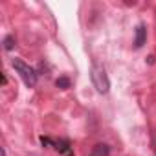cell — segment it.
I'll list each match as a JSON object with an SVG mask.
<instances>
[{
    "mask_svg": "<svg viewBox=\"0 0 156 156\" xmlns=\"http://www.w3.org/2000/svg\"><path fill=\"white\" fill-rule=\"evenodd\" d=\"M13 68H15V72L20 75V79L24 81V85L28 87V88H33L35 85H37V73H35V70L30 66V64H26L24 61H20V59H13Z\"/></svg>",
    "mask_w": 156,
    "mask_h": 156,
    "instance_id": "cell-1",
    "label": "cell"
},
{
    "mask_svg": "<svg viewBox=\"0 0 156 156\" xmlns=\"http://www.w3.org/2000/svg\"><path fill=\"white\" fill-rule=\"evenodd\" d=\"M90 77H92V83L96 87V90L99 94H107L110 90V81H108V77H107V72L99 66H92L90 70Z\"/></svg>",
    "mask_w": 156,
    "mask_h": 156,
    "instance_id": "cell-2",
    "label": "cell"
},
{
    "mask_svg": "<svg viewBox=\"0 0 156 156\" xmlns=\"http://www.w3.org/2000/svg\"><path fill=\"white\" fill-rule=\"evenodd\" d=\"M145 41H147V28H145L143 24H140V26L136 28V39H134V46H136V48H141V46L145 44Z\"/></svg>",
    "mask_w": 156,
    "mask_h": 156,
    "instance_id": "cell-3",
    "label": "cell"
},
{
    "mask_svg": "<svg viewBox=\"0 0 156 156\" xmlns=\"http://www.w3.org/2000/svg\"><path fill=\"white\" fill-rule=\"evenodd\" d=\"M110 154V147L107 143H96L90 151V156H108Z\"/></svg>",
    "mask_w": 156,
    "mask_h": 156,
    "instance_id": "cell-4",
    "label": "cell"
},
{
    "mask_svg": "<svg viewBox=\"0 0 156 156\" xmlns=\"http://www.w3.org/2000/svg\"><path fill=\"white\" fill-rule=\"evenodd\" d=\"M55 87L61 88V90H66V88H70V79L68 77H59V79L55 81Z\"/></svg>",
    "mask_w": 156,
    "mask_h": 156,
    "instance_id": "cell-5",
    "label": "cell"
},
{
    "mask_svg": "<svg viewBox=\"0 0 156 156\" xmlns=\"http://www.w3.org/2000/svg\"><path fill=\"white\" fill-rule=\"evenodd\" d=\"M15 48V39H13V35H8V37H4V50H13Z\"/></svg>",
    "mask_w": 156,
    "mask_h": 156,
    "instance_id": "cell-6",
    "label": "cell"
},
{
    "mask_svg": "<svg viewBox=\"0 0 156 156\" xmlns=\"http://www.w3.org/2000/svg\"><path fill=\"white\" fill-rule=\"evenodd\" d=\"M2 156H6V149H2Z\"/></svg>",
    "mask_w": 156,
    "mask_h": 156,
    "instance_id": "cell-7",
    "label": "cell"
}]
</instances>
